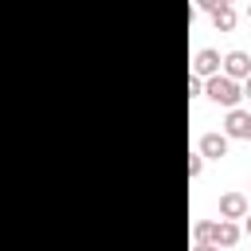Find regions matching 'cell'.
<instances>
[{
  "label": "cell",
  "instance_id": "6da1fadb",
  "mask_svg": "<svg viewBox=\"0 0 251 251\" xmlns=\"http://www.w3.org/2000/svg\"><path fill=\"white\" fill-rule=\"evenodd\" d=\"M204 94H208V102H216V106H224V110H231V106H239V102H243L239 82H235V78H227L224 71H216V75H208V78H204Z\"/></svg>",
  "mask_w": 251,
  "mask_h": 251
},
{
  "label": "cell",
  "instance_id": "7a4b0ae2",
  "mask_svg": "<svg viewBox=\"0 0 251 251\" xmlns=\"http://www.w3.org/2000/svg\"><path fill=\"white\" fill-rule=\"evenodd\" d=\"M220 71L227 75V78H247L251 75V55L247 51H227V55H220Z\"/></svg>",
  "mask_w": 251,
  "mask_h": 251
},
{
  "label": "cell",
  "instance_id": "3957f363",
  "mask_svg": "<svg viewBox=\"0 0 251 251\" xmlns=\"http://www.w3.org/2000/svg\"><path fill=\"white\" fill-rule=\"evenodd\" d=\"M224 133L235 137V141H247V133H251V114H247L243 106H231L227 118H224Z\"/></svg>",
  "mask_w": 251,
  "mask_h": 251
},
{
  "label": "cell",
  "instance_id": "277c9868",
  "mask_svg": "<svg viewBox=\"0 0 251 251\" xmlns=\"http://www.w3.org/2000/svg\"><path fill=\"white\" fill-rule=\"evenodd\" d=\"M239 235H243V231H239L235 220H224V216H220V224H212V247H216V251H220V247H235Z\"/></svg>",
  "mask_w": 251,
  "mask_h": 251
},
{
  "label": "cell",
  "instance_id": "5b68a950",
  "mask_svg": "<svg viewBox=\"0 0 251 251\" xmlns=\"http://www.w3.org/2000/svg\"><path fill=\"white\" fill-rule=\"evenodd\" d=\"M216 71H220V51H216V47H200V51L192 55V75L208 78V75H216Z\"/></svg>",
  "mask_w": 251,
  "mask_h": 251
},
{
  "label": "cell",
  "instance_id": "8992f818",
  "mask_svg": "<svg viewBox=\"0 0 251 251\" xmlns=\"http://www.w3.org/2000/svg\"><path fill=\"white\" fill-rule=\"evenodd\" d=\"M227 141H231L227 133H204L196 149L204 153V161H220V157H227Z\"/></svg>",
  "mask_w": 251,
  "mask_h": 251
},
{
  "label": "cell",
  "instance_id": "52a82bcc",
  "mask_svg": "<svg viewBox=\"0 0 251 251\" xmlns=\"http://www.w3.org/2000/svg\"><path fill=\"white\" fill-rule=\"evenodd\" d=\"M220 216L224 220H243L247 216V196L243 192H224L220 196Z\"/></svg>",
  "mask_w": 251,
  "mask_h": 251
},
{
  "label": "cell",
  "instance_id": "ba28073f",
  "mask_svg": "<svg viewBox=\"0 0 251 251\" xmlns=\"http://www.w3.org/2000/svg\"><path fill=\"white\" fill-rule=\"evenodd\" d=\"M208 16H212L216 31H235V24H239V16H235V4H224V0H220V4H216Z\"/></svg>",
  "mask_w": 251,
  "mask_h": 251
},
{
  "label": "cell",
  "instance_id": "9c48e42d",
  "mask_svg": "<svg viewBox=\"0 0 251 251\" xmlns=\"http://www.w3.org/2000/svg\"><path fill=\"white\" fill-rule=\"evenodd\" d=\"M192 235H196V243H212V220H196Z\"/></svg>",
  "mask_w": 251,
  "mask_h": 251
},
{
  "label": "cell",
  "instance_id": "30bf717a",
  "mask_svg": "<svg viewBox=\"0 0 251 251\" xmlns=\"http://www.w3.org/2000/svg\"><path fill=\"white\" fill-rule=\"evenodd\" d=\"M200 169H204V153L196 149V153H188V176H200Z\"/></svg>",
  "mask_w": 251,
  "mask_h": 251
},
{
  "label": "cell",
  "instance_id": "8fae6325",
  "mask_svg": "<svg viewBox=\"0 0 251 251\" xmlns=\"http://www.w3.org/2000/svg\"><path fill=\"white\" fill-rule=\"evenodd\" d=\"M196 94H204V78L200 75H188V98H196Z\"/></svg>",
  "mask_w": 251,
  "mask_h": 251
},
{
  "label": "cell",
  "instance_id": "7c38bea8",
  "mask_svg": "<svg viewBox=\"0 0 251 251\" xmlns=\"http://www.w3.org/2000/svg\"><path fill=\"white\" fill-rule=\"evenodd\" d=\"M192 4H196V12H212L220 0H192Z\"/></svg>",
  "mask_w": 251,
  "mask_h": 251
},
{
  "label": "cell",
  "instance_id": "4fadbf2b",
  "mask_svg": "<svg viewBox=\"0 0 251 251\" xmlns=\"http://www.w3.org/2000/svg\"><path fill=\"white\" fill-rule=\"evenodd\" d=\"M239 90H243V98H251V75H247V78H239Z\"/></svg>",
  "mask_w": 251,
  "mask_h": 251
},
{
  "label": "cell",
  "instance_id": "5bb4252c",
  "mask_svg": "<svg viewBox=\"0 0 251 251\" xmlns=\"http://www.w3.org/2000/svg\"><path fill=\"white\" fill-rule=\"evenodd\" d=\"M243 220H247V227H251V208H247V216H243Z\"/></svg>",
  "mask_w": 251,
  "mask_h": 251
},
{
  "label": "cell",
  "instance_id": "9a60e30c",
  "mask_svg": "<svg viewBox=\"0 0 251 251\" xmlns=\"http://www.w3.org/2000/svg\"><path fill=\"white\" fill-rule=\"evenodd\" d=\"M224 4H239V0H224Z\"/></svg>",
  "mask_w": 251,
  "mask_h": 251
},
{
  "label": "cell",
  "instance_id": "2e32d148",
  "mask_svg": "<svg viewBox=\"0 0 251 251\" xmlns=\"http://www.w3.org/2000/svg\"><path fill=\"white\" fill-rule=\"evenodd\" d=\"M247 20H251V4H247Z\"/></svg>",
  "mask_w": 251,
  "mask_h": 251
},
{
  "label": "cell",
  "instance_id": "e0dca14e",
  "mask_svg": "<svg viewBox=\"0 0 251 251\" xmlns=\"http://www.w3.org/2000/svg\"><path fill=\"white\" fill-rule=\"evenodd\" d=\"M247 235H251V227H247Z\"/></svg>",
  "mask_w": 251,
  "mask_h": 251
},
{
  "label": "cell",
  "instance_id": "ac0fdd59",
  "mask_svg": "<svg viewBox=\"0 0 251 251\" xmlns=\"http://www.w3.org/2000/svg\"><path fill=\"white\" fill-rule=\"evenodd\" d=\"M247 141H251V133H247Z\"/></svg>",
  "mask_w": 251,
  "mask_h": 251
}]
</instances>
